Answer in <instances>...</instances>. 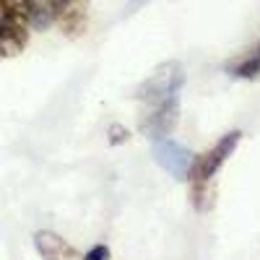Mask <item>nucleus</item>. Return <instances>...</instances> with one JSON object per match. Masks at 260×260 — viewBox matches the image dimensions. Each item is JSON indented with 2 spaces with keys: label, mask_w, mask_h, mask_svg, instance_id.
I'll list each match as a JSON object with an SVG mask.
<instances>
[{
  "label": "nucleus",
  "mask_w": 260,
  "mask_h": 260,
  "mask_svg": "<svg viewBox=\"0 0 260 260\" xmlns=\"http://www.w3.org/2000/svg\"><path fill=\"white\" fill-rule=\"evenodd\" d=\"M185 83V68L180 62H164L151 73L136 91V99L146 104L141 133L151 141L167 138L180 117V91Z\"/></svg>",
  "instance_id": "obj_1"
},
{
  "label": "nucleus",
  "mask_w": 260,
  "mask_h": 260,
  "mask_svg": "<svg viewBox=\"0 0 260 260\" xmlns=\"http://www.w3.org/2000/svg\"><path fill=\"white\" fill-rule=\"evenodd\" d=\"M240 138L242 133L240 130H229L226 136H221L219 141H216L206 154H198L190 167V198H192V206L198 211H206L208 208V198H211V185L216 180V175H219V169L226 164V159L237 151V146H240Z\"/></svg>",
  "instance_id": "obj_2"
},
{
  "label": "nucleus",
  "mask_w": 260,
  "mask_h": 260,
  "mask_svg": "<svg viewBox=\"0 0 260 260\" xmlns=\"http://www.w3.org/2000/svg\"><path fill=\"white\" fill-rule=\"evenodd\" d=\"M34 29H47L55 24L65 37H81L89 26L83 0H31Z\"/></svg>",
  "instance_id": "obj_3"
},
{
  "label": "nucleus",
  "mask_w": 260,
  "mask_h": 260,
  "mask_svg": "<svg viewBox=\"0 0 260 260\" xmlns=\"http://www.w3.org/2000/svg\"><path fill=\"white\" fill-rule=\"evenodd\" d=\"M31 0H0V60L16 57L29 42Z\"/></svg>",
  "instance_id": "obj_4"
},
{
  "label": "nucleus",
  "mask_w": 260,
  "mask_h": 260,
  "mask_svg": "<svg viewBox=\"0 0 260 260\" xmlns=\"http://www.w3.org/2000/svg\"><path fill=\"white\" fill-rule=\"evenodd\" d=\"M154 161L167 169L172 177H177V180H187L190 175V167L195 161V154L190 148L175 143V141H169V138H159L154 141Z\"/></svg>",
  "instance_id": "obj_5"
},
{
  "label": "nucleus",
  "mask_w": 260,
  "mask_h": 260,
  "mask_svg": "<svg viewBox=\"0 0 260 260\" xmlns=\"http://www.w3.org/2000/svg\"><path fill=\"white\" fill-rule=\"evenodd\" d=\"M34 247L42 255V260H81L78 250L68 240H62L60 234L47 232V229L34 234Z\"/></svg>",
  "instance_id": "obj_6"
},
{
  "label": "nucleus",
  "mask_w": 260,
  "mask_h": 260,
  "mask_svg": "<svg viewBox=\"0 0 260 260\" xmlns=\"http://www.w3.org/2000/svg\"><path fill=\"white\" fill-rule=\"evenodd\" d=\"M229 76L234 78H257L260 76V42H257V47L245 57V60H237L229 65Z\"/></svg>",
  "instance_id": "obj_7"
},
{
  "label": "nucleus",
  "mask_w": 260,
  "mask_h": 260,
  "mask_svg": "<svg viewBox=\"0 0 260 260\" xmlns=\"http://www.w3.org/2000/svg\"><path fill=\"white\" fill-rule=\"evenodd\" d=\"M81 260H110V247H107V245H96V247H91L89 252H86Z\"/></svg>",
  "instance_id": "obj_8"
}]
</instances>
